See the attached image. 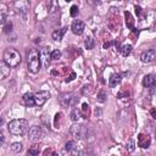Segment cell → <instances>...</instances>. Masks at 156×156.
<instances>
[{
  "instance_id": "ffe728a7",
  "label": "cell",
  "mask_w": 156,
  "mask_h": 156,
  "mask_svg": "<svg viewBox=\"0 0 156 156\" xmlns=\"http://www.w3.org/2000/svg\"><path fill=\"white\" fill-rule=\"evenodd\" d=\"M80 117H82V112H80V110H78V108H73L72 112H71V119H72V121H78Z\"/></svg>"
},
{
  "instance_id": "5bb4252c",
  "label": "cell",
  "mask_w": 156,
  "mask_h": 156,
  "mask_svg": "<svg viewBox=\"0 0 156 156\" xmlns=\"http://www.w3.org/2000/svg\"><path fill=\"white\" fill-rule=\"evenodd\" d=\"M121 80H122L121 74H119V73H113V74L110 77V79H108V85H110L111 88H115V87H117V85L121 83Z\"/></svg>"
},
{
  "instance_id": "9a60e30c",
  "label": "cell",
  "mask_w": 156,
  "mask_h": 156,
  "mask_svg": "<svg viewBox=\"0 0 156 156\" xmlns=\"http://www.w3.org/2000/svg\"><path fill=\"white\" fill-rule=\"evenodd\" d=\"M66 30H67V28L66 27H63V28H61V29H57V30H55L54 33H52V39L55 40V41H61L62 40V38H63V35H65V33H66Z\"/></svg>"
},
{
  "instance_id": "2e32d148",
  "label": "cell",
  "mask_w": 156,
  "mask_h": 156,
  "mask_svg": "<svg viewBox=\"0 0 156 156\" xmlns=\"http://www.w3.org/2000/svg\"><path fill=\"white\" fill-rule=\"evenodd\" d=\"M118 50H119V52H121L122 56L127 57V56L130 55V52H132V50H133V46H132L130 44H123Z\"/></svg>"
},
{
  "instance_id": "ac0fdd59",
  "label": "cell",
  "mask_w": 156,
  "mask_h": 156,
  "mask_svg": "<svg viewBox=\"0 0 156 156\" xmlns=\"http://www.w3.org/2000/svg\"><path fill=\"white\" fill-rule=\"evenodd\" d=\"M84 46H85V49H88V50L94 49V46H95V41H94V39H93L91 37H87L85 40H84Z\"/></svg>"
},
{
  "instance_id": "d4e9b609",
  "label": "cell",
  "mask_w": 156,
  "mask_h": 156,
  "mask_svg": "<svg viewBox=\"0 0 156 156\" xmlns=\"http://www.w3.org/2000/svg\"><path fill=\"white\" fill-rule=\"evenodd\" d=\"M69 15H71L72 17H76V16L78 15V6H77V5H73V6L71 7V11H69Z\"/></svg>"
},
{
  "instance_id": "4fadbf2b",
  "label": "cell",
  "mask_w": 156,
  "mask_h": 156,
  "mask_svg": "<svg viewBox=\"0 0 156 156\" xmlns=\"http://www.w3.org/2000/svg\"><path fill=\"white\" fill-rule=\"evenodd\" d=\"M10 71H11V67L7 66L4 61H1V63H0V78L5 79L6 77H9L10 76Z\"/></svg>"
},
{
  "instance_id": "ba28073f",
  "label": "cell",
  "mask_w": 156,
  "mask_h": 156,
  "mask_svg": "<svg viewBox=\"0 0 156 156\" xmlns=\"http://www.w3.org/2000/svg\"><path fill=\"white\" fill-rule=\"evenodd\" d=\"M71 29L76 35H82L84 29H85V23L82 20H76V21H73V23L71 26Z\"/></svg>"
},
{
  "instance_id": "9c48e42d",
  "label": "cell",
  "mask_w": 156,
  "mask_h": 156,
  "mask_svg": "<svg viewBox=\"0 0 156 156\" xmlns=\"http://www.w3.org/2000/svg\"><path fill=\"white\" fill-rule=\"evenodd\" d=\"M155 58H156V51L152 50V49L146 50V51L141 52V55H140V61H141L143 63H150V62H152Z\"/></svg>"
},
{
  "instance_id": "d6986e66",
  "label": "cell",
  "mask_w": 156,
  "mask_h": 156,
  "mask_svg": "<svg viewBox=\"0 0 156 156\" xmlns=\"http://www.w3.org/2000/svg\"><path fill=\"white\" fill-rule=\"evenodd\" d=\"M80 112H82V117H83V118H88V117H89V115H90V108H89V105L84 102V104L82 105Z\"/></svg>"
},
{
  "instance_id": "7a4b0ae2",
  "label": "cell",
  "mask_w": 156,
  "mask_h": 156,
  "mask_svg": "<svg viewBox=\"0 0 156 156\" xmlns=\"http://www.w3.org/2000/svg\"><path fill=\"white\" fill-rule=\"evenodd\" d=\"M40 54L37 49H30L27 54V68L30 73H38L40 68Z\"/></svg>"
},
{
  "instance_id": "e0dca14e",
  "label": "cell",
  "mask_w": 156,
  "mask_h": 156,
  "mask_svg": "<svg viewBox=\"0 0 156 156\" xmlns=\"http://www.w3.org/2000/svg\"><path fill=\"white\" fill-rule=\"evenodd\" d=\"M40 152V146L38 144H33L29 149H28V152H27V156H38Z\"/></svg>"
},
{
  "instance_id": "4316f807",
  "label": "cell",
  "mask_w": 156,
  "mask_h": 156,
  "mask_svg": "<svg viewBox=\"0 0 156 156\" xmlns=\"http://www.w3.org/2000/svg\"><path fill=\"white\" fill-rule=\"evenodd\" d=\"M2 28H4V32L5 33H10L11 32V28H12V23L11 22H7L6 24L2 26Z\"/></svg>"
},
{
  "instance_id": "8992f818",
  "label": "cell",
  "mask_w": 156,
  "mask_h": 156,
  "mask_svg": "<svg viewBox=\"0 0 156 156\" xmlns=\"http://www.w3.org/2000/svg\"><path fill=\"white\" fill-rule=\"evenodd\" d=\"M39 54H40V62L43 63L44 68H48L51 61V52H49V48H43L39 51Z\"/></svg>"
},
{
  "instance_id": "52a82bcc",
  "label": "cell",
  "mask_w": 156,
  "mask_h": 156,
  "mask_svg": "<svg viewBox=\"0 0 156 156\" xmlns=\"http://www.w3.org/2000/svg\"><path fill=\"white\" fill-rule=\"evenodd\" d=\"M71 133H72L77 139H83V138L85 136V134H87V128H85V126H83V124H74V126H72V128H71Z\"/></svg>"
},
{
  "instance_id": "f546056e",
  "label": "cell",
  "mask_w": 156,
  "mask_h": 156,
  "mask_svg": "<svg viewBox=\"0 0 156 156\" xmlns=\"http://www.w3.org/2000/svg\"><path fill=\"white\" fill-rule=\"evenodd\" d=\"M52 156H57V154H52Z\"/></svg>"
},
{
  "instance_id": "cb8c5ba5",
  "label": "cell",
  "mask_w": 156,
  "mask_h": 156,
  "mask_svg": "<svg viewBox=\"0 0 156 156\" xmlns=\"http://www.w3.org/2000/svg\"><path fill=\"white\" fill-rule=\"evenodd\" d=\"M105 100H106V94H105L104 90H100L98 93V101L99 102H105Z\"/></svg>"
},
{
  "instance_id": "30bf717a",
  "label": "cell",
  "mask_w": 156,
  "mask_h": 156,
  "mask_svg": "<svg viewBox=\"0 0 156 156\" xmlns=\"http://www.w3.org/2000/svg\"><path fill=\"white\" fill-rule=\"evenodd\" d=\"M150 143H151V139L147 134L140 133L138 135V146H140L141 149H147L150 146Z\"/></svg>"
},
{
  "instance_id": "603a6c76",
  "label": "cell",
  "mask_w": 156,
  "mask_h": 156,
  "mask_svg": "<svg viewBox=\"0 0 156 156\" xmlns=\"http://www.w3.org/2000/svg\"><path fill=\"white\" fill-rule=\"evenodd\" d=\"M22 144L21 143H13L12 145H11V150L13 151V152H20L21 150H22Z\"/></svg>"
},
{
  "instance_id": "5b68a950",
  "label": "cell",
  "mask_w": 156,
  "mask_h": 156,
  "mask_svg": "<svg viewBox=\"0 0 156 156\" xmlns=\"http://www.w3.org/2000/svg\"><path fill=\"white\" fill-rule=\"evenodd\" d=\"M50 98V93L48 90H40L34 93V99H35V105L37 106H43Z\"/></svg>"
},
{
  "instance_id": "277c9868",
  "label": "cell",
  "mask_w": 156,
  "mask_h": 156,
  "mask_svg": "<svg viewBox=\"0 0 156 156\" xmlns=\"http://www.w3.org/2000/svg\"><path fill=\"white\" fill-rule=\"evenodd\" d=\"M28 135H29L28 138H29L32 141H39L40 139H43V136L45 135V133H44V130H43L41 127L34 126V127H32V128L29 129Z\"/></svg>"
},
{
  "instance_id": "f1b7e54d",
  "label": "cell",
  "mask_w": 156,
  "mask_h": 156,
  "mask_svg": "<svg viewBox=\"0 0 156 156\" xmlns=\"http://www.w3.org/2000/svg\"><path fill=\"white\" fill-rule=\"evenodd\" d=\"M150 113H151L152 118H154V119H156V108H155V107H152V108L150 110Z\"/></svg>"
},
{
  "instance_id": "8fae6325",
  "label": "cell",
  "mask_w": 156,
  "mask_h": 156,
  "mask_svg": "<svg viewBox=\"0 0 156 156\" xmlns=\"http://www.w3.org/2000/svg\"><path fill=\"white\" fill-rule=\"evenodd\" d=\"M143 85H144L145 88L152 89V88L156 85V79H155V76H154V74H146V76L143 78Z\"/></svg>"
},
{
  "instance_id": "44dd1931",
  "label": "cell",
  "mask_w": 156,
  "mask_h": 156,
  "mask_svg": "<svg viewBox=\"0 0 156 156\" xmlns=\"http://www.w3.org/2000/svg\"><path fill=\"white\" fill-rule=\"evenodd\" d=\"M60 57H61V51L58 49H55L51 51V60L52 61H57Z\"/></svg>"
},
{
  "instance_id": "7402d4cb",
  "label": "cell",
  "mask_w": 156,
  "mask_h": 156,
  "mask_svg": "<svg viewBox=\"0 0 156 156\" xmlns=\"http://www.w3.org/2000/svg\"><path fill=\"white\" fill-rule=\"evenodd\" d=\"M65 149H66V151H68V152L73 151V150L76 149V143H74V141H67L66 145H65Z\"/></svg>"
},
{
  "instance_id": "7c38bea8",
  "label": "cell",
  "mask_w": 156,
  "mask_h": 156,
  "mask_svg": "<svg viewBox=\"0 0 156 156\" xmlns=\"http://www.w3.org/2000/svg\"><path fill=\"white\" fill-rule=\"evenodd\" d=\"M22 104L27 107H33L35 105V99H34V94L32 93H27L23 95L22 98Z\"/></svg>"
},
{
  "instance_id": "4dcf8cb0",
  "label": "cell",
  "mask_w": 156,
  "mask_h": 156,
  "mask_svg": "<svg viewBox=\"0 0 156 156\" xmlns=\"http://www.w3.org/2000/svg\"><path fill=\"white\" fill-rule=\"evenodd\" d=\"M155 79H156V76H155Z\"/></svg>"
},
{
  "instance_id": "3957f363",
  "label": "cell",
  "mask_w": 156,
  "mask_h": 156,
  "mask_svg": "<svg viewBox=\"0 0 156 156\" xmlns=\"http://www.w3.org/2000/svg\"><path fill=\"white\" fill-rule=\"evenodd\" d=\"M21 54L16 50V49H13V48H9V49H6L5 51H4V56H2V61L7 65V66H10L11 68H15V67H17L20 63H21Z\"/></svg>"
},
{
  "instance_id": "484cf974",
  "label": "cell",
  "mask_w": 156,
  "mask_h": 156,
  "mask_svg": "<svg viewBox=\"0 0 156 156\" xmlns=\"http://www.w3.org/2000/svg\"><path fill=\"white\" fill-rule=\"evenodd\" d=\"M134 146H135V143H134V140L129 139V140L127 141V149H128L129 151H133V150H134Z\"/></svg>"
},
{
  "instance_id": "1f68e13d",
  "label": "cell",
  "mask_w": 156,
  "mask_h": 156,
  "mask_svg": "<svg viewBox=\"0 0 156 156\" xmlns=\"http://www.w3.org/2000/svg\"><path fill=\"white\" fill-rule=\"evenodd\" d=\"M155 27H156V26H155Z\"/></svg>"
},
{
  "instance_id": "83f0119b",
  "label": "cell",
  "mask_w": 156,
  "mask_h": 156,
  "mask_svg": "<svg viewBox=\"0 0 156 156\" xmlns=\"http://www.w3.org/2000/svg\"><path fill=\"white\" fill-rule=\"evenodd\" d=\"M126 17H128V26H129L130 28H133V18H132L130 13H129V12H126Z\"/></svg>"
},
{
  "instance_id": "6da1fadb",
  "label": "cell",
  "mask_w": 156,
  "mask_h": 156,
  "mask_svg": "<svg viewBox=\"0 0 156 156\" xmlns=\"http://www.w3.org/2000/svg\"><path fill=\"white\" fill-rule=\"evenodd\" d=\"M28 122L23 118H18V119H12L9 126H7V129L9 132L12 134V135H24L27 132H28Z\"/></svg>"
}]
</instances>
